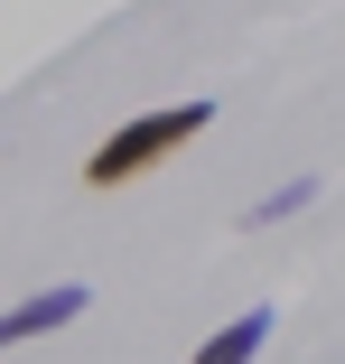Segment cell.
I'll use <instances>...</instances> for the list:
<instances>
[{"label": "cell", "mask_w": 345, "mask_h": 364, "mask_svg": "<svg viewBox=\"0 0 345 364\" xmlns=\"http://www.w3.org/2000/svg\"><path fill=\"white\" fill-rule=\"evenodd\" d=\"M215 131V103H159V112H131L103 150L84 159V187H131V178H150L159 159H177L187 140Z\"/></svg>", "instance_id": "cell-1"}, {"label": "cell", "mask_w": 345, "mask_h": 364, "mask_svg": "<svg viewBox=\"0 0 345 364\" xmlns=\"http://www.w3.org/2000/svg\"><path fill=\"white\" fill-rule=\"evenodd\" d=\"M84 309H94V289H84V280H56L47 299L0 309V346H28V336H47V327H65V318H84Z\"/></svg>", "instance_id": "cell-2"}, {"label": "cell", "mask_w": 345, "mask_h": 364, "mask_svg": "<svg viewBox=\"0 0 345 364\" xmlns=\"http://www.w3.org/2000/svg\"><path fill=\"white\" fill-rule=\"evenodd\" d=\"M261 346H270V309H243L234 327H215V336H205V346H196L187 364H252Z\"/></svg>", "instance_id": "cell-3"}, {"label": "cell", "mask_w": 345, "mask_h": 364, "mask_svg": "<svg viewBox=\"0 0 345 364\" xmlns=\"http://www.w3.org/2000/svg\"><path fill=\"white\" fill-rule=\"evenodd\" d=\"M317 187H327V178H290V187L252 196V205H243V234H261V225H290V215H308V205H317Z\"/></svg>", "instance_id": "cell-4"}]
</instances>
